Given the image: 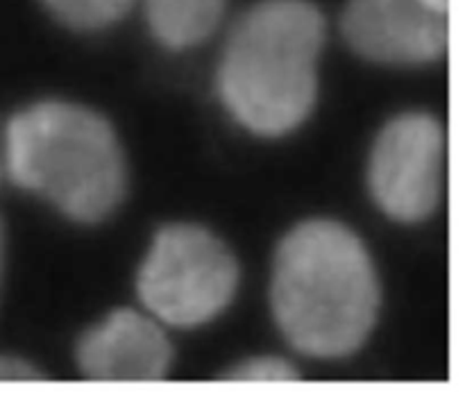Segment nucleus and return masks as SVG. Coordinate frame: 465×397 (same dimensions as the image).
I'll return each mask as SVG.
<instances>
[{"label": "nucleus", "mask_w": 465, "mask_h": 397, "mask_svg": "<svg viewBox=\"0 0 465 397\" xmlns=\"http://www.w3.org/2000/svg\"><path fill=\"white\" fill-rule=\"evenodd\" d=\"M44 5L73 30H103L121 21L134 0H44Z\"/></svg>", "instance_id": "1a4fd4ad"}, {"label": "nucleus", "mask_w": 465, "mask_h": 397, "mask_svg": "<svg viewBox=\"0 0 465 397\" xmlns=\"http://www.w3.org/2000/svg\"><path fill=\"white\" fill-rule=\"evenodd\" d=\"M343 36L371 62L413 66L448 53L450 16L422 0H350Z\"/></svg>", "instance_id": "423d86ee"}, {"label": "nucleus", "mask_w": 465, "mask_h": 397, "mask_svg": "<svg viewBox=\"0 0 465 397\" xmlns=\"http://www.w3.org/2000/svg\"><path fill=\"white\" fill-rule=\"evenodd\" d=\"M445 132L430 114L393 118L377 136L368 164L375 203L391 218L420 223L434 213L443 195Z\"/></svg>", "instance_id": "39448f33"}, {"label": "nucleus", "mask_w": 465, "mask_h": 397, "mask_svg": "<svg viewBox=\"0 0 465 397\" xmlns=\"http://www.w3.org/2000/svg\"><path fill=\"white\" fill-rule=\"evenodd\" d=\"M325 18L309 0H262L234 23L218 89L232 116L262 136H282L312 114Z\"/></svg>", "instance_id": "f03ea898"}, {"label": "nucleus", "mask_w": 465, "mask_h": 397, "mask_svg": "<svg viewBox=\"0 0 465 397\" xmlns=\"http://www.w3.org/2000/svg\"><path fill=\"white\" fill-rule=\"evenodd\" d=\"M3 262H5V234H3V225H0V275H3Z\"/></svg>", "instance_id": "ddd939ff"}, {"label": "nucleus", "mask_w": 465, "mask_h": 397, "mask_svg": "<svg viewBox=\"0 0 465 397\" xmlns=\"http://www.w3.org/2000/svg\"><path fill=\"white\" fill-rule=\"evenodd\" d=\"M271 304L300 352L322 359L357 352L380 313V280L366 245L343 223L295 225L275 253Z\"/></svg>", "instance_id": "f257e3e1"}, {"label": "nucleus", "mask_w": 465, "mask_h": 397, "mask_svg": "<svg viewBox=\"0 0 465 397\" xmlns=\"http://www.w3.org/2000/svg\"><path fill=\"white\" fill-rule=\"evenodd\" d=\"M7 168L18 186L77 223H98L125 198L127 164L114 127L94 109L36 103L7 125Z\"/></svg>", "instance_id": "7ed1b4c3"}, {"label": "nucleus", "mask_w": 465, "mask_h": 397, "mask_svg": "<svg viewBox=\"0 0 465 397\" xmlns=\"http://www.w3.org/2000/svg\"><path fill=\"white\" fill-rule=\"evenodd\" d=\"M298 372L289 362L277 357H254L243 363H236L225 372L223 380L230 382H295Z\"/></svg>", "instance_id": "9d476101"}, {"label": "nucleus", "mask_w": 465, "mask_h": 397, "mask_svg": "<svg viewBox=\"0 0 465 397\" xmlns=\"http://www.w3.org/2000/svg\"><path fill=\"white\" fill-rule=\"evenodd\" d=\"M225 0H145L150 30L168 48L198 45L216 30Z\"/></svg>", "instance_id": "6e6552de"}, {"label": "nucleus", "mask_w": 465, "mask_h": 397, "mask_svg": "<svg viewBox=\"0 0 465 397\" xmlns=\"http://www.w3.org/2000/svg\"><path fill=\"white\" fill-rule=\"evenodd\" d=\"M171 359L173 348L162 327L132 309L112 312L77 343V366L89 382H159Z\"/></svg>", "instance_id": "0eeeda50"}, {"label": "nucleus", "mask_w": 465, "mask_h": 397, "mask_svg": "<svg viewBox=\"0 0 465 397\" xmlns=\"http://www.w3.org/2000/svg\"><path fill=\"white\" fill-rule=\"evenodd\" d=\"M425 5H430L431 9L440 14H450V0H422Z\"/></svg>", "instance_id": "f8f14e48"}, {"label": "nucleus", "mask_w": 465, "mask_h": 397, "mask_svg": "<svg viewBox=\"0 0 465 397\" xmlns=\"http://www.w3.org/2000/svg\"><path fill=\"white\" fill-rule=\"evenodd\" d=\"M39 372L25 362L12 357H0V382H36Z\"/></svg>", "instance_id": "9b49d317"}, {"label": "nucleus", "mask_w": 465, "mask_h": 397, "mask_svg": "<svg viewBox=\"0 0 465 397\" xmlns=\"http://www.w3.org/2000/svg\"><path fill=\"white\" fill-rule=\"evenodd\" d=\"M239 263L232 250L200 225L175 223L157 232L136 277L139 298L163 323L198 327L232 303Z\"/></svg>", "instance_id": "20e7f679"}]
</instances>
